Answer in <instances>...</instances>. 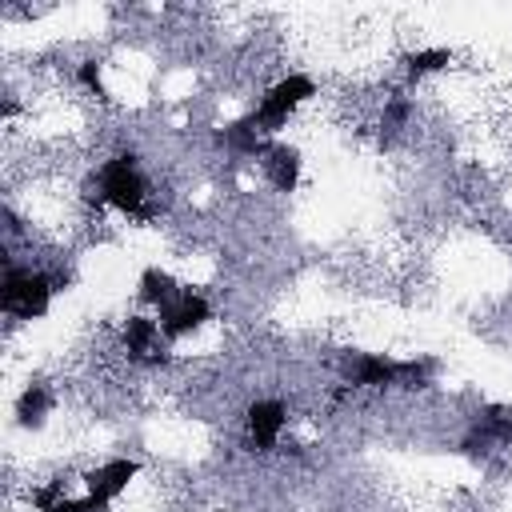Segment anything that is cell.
<instances>
[{"label":"cell","instance_id":"obj_1","mask_svg":"<svg viewBox=\"0 0 512 512\" xmlns=\"http://www.w3.org/2000/svg\"><path fill=\"white\" fill-rule=\"evenodd\" d=\"M432 372H436V360H392L380 352H348L344 356L348 388H384V384L428 388Z\"/></svg>","mask_w":512,"mask_h":512},{"label":"cell","instance_id":"obj_2","mask_svg":"<svg viewBox=\"0 0 512 512\" xmlns=\"http://www.w3.org/2000/svg\"><path fill=\"white\" fill-rule=\"evenodd\" d=\"M88 200L96 204H112L124 216H148L144 200H148V180L140 172L136 152H120L112 156L100 172H96V192H88Z\"/></svg>","mask_w":512,"mask_h":512},{"label":"cell","instance_id":"obj_3","mask_svg":"<svg viewBox=\"0 0 512 512\" xmlns=\"http://www.w3.org/2000/svg\"><path fill=\"white\" fill-rule=\"evenodd\" d=\"M60 280H52L48 272H32V268H8L4 276V292H0V304L8 316H20V320H40L52 304V292Z\"/></svg>","mask_w":512,"mask_h":512},{"label":"cell","instance_id":"obj_4","mask_svg":"<svg viewBox=\"0 0 512 512\" xmlns=\"http://www.w3.org/2000/svg\"><path fill=\"white\" fill-rule=\"evenodd\" d=\"M308 96H316V84L308 80V76H300V72H292V76H284L280 84H272L268 92H264V100H260V108H256V128L260 132H276Z\"/></svg>","mask_w":512,"mask_h":512},{"label":"cell","instance_id":"obj_5","mask_svg":"<svg viewBox=\"0 0 512 512\" xmlns=\"http://www.w3.org/2000/svg\"><path fill=\"white\" fill-rule=\"evenodd\" d=\"M156 312H160V332H164V336H184V332L200 328V324L212 316L208 300H204L200 292H192V288H184L172 304H164V308H156Z\"/></svg>","mask_w":512,"mask_h":512},{"label":"cell","instance_id":"obj_6","mask_svg":"<svg viewBox=\"0 0 512 512\" xmlns=\"http://www.w3.org/2000/svg\"><path fill=\"white\" fill-rule=\"evenodd\" d=\"M492 444H512V408H504V404H488L484 412H480V420H476V428L464 436V452H488Z\"/></svg>","mask_w":512,"mask_h":512},{"label":"cell","instance_id":"obj_7","mask_svg":"<svg viewBox=\"0 0 512 512\" xmlns=\"http://www.w3.org/2000/svg\"><path fill=\"white\" fill-rule=\"evenodd\" d=\"M136 472H140L136 460H108V464H100L96 472L84 476V484H88V500H96L100 508H108V504L132 484Z\"/></svg>","mask_w":512,"mask_h":512},{"label":"cell","instance_id":"obj_8","mask_svg":"<svg viewBox=\"0 0 512 512\" xmlns=\"http://www.w3.org/2000/svg\"><path fill=\"white\" fill-rule=\"evenodd\" d=\"M284 424H288V408L280 400H256L248 408V444L260 448V452H268L280 440Z\"/></svg>","mask_w":512,"mask_h":512},{"label":"cell","instance_id":"obj_9","mask_svg":"<svg viewBox=\"0 0 512 512\" xmlns=\"http://www.w3.org/2000/svg\"><path fill=\"white\" fill-rule=\"evenodd\" d=\"M124 348H128V360H136V364H160L164 360L160 324L148 316H128L124 320Z\"/></svg>","mask_w":512,"mask_h":512},{"label":"cell","instance_id":"obj_10","mask_svg":"<svg viewBox=\"0 0 512 512\" xmlns=\"http://www.w3.org/2000/svg\"><path fill=\"white\" fill-rule=\"evenodd\" d=\"M260 160H264V172H268L272 188H280V192H292V188H296V180H300V152H296V148H288V144H268Z\"/></svg>","mask_w":512,"mask_h":512},{"label":"cell","instance_id":"obj_11","mask_svg":"<svg viewBox=\"0 0 512 512\" xmlns=\"http://www.w3.org/2000/svg\"><path fill=\"white\" fill-rule=\"evenodd\" d=\"M180 292H184V288L176 284V276H172V272H164V268H156V264L140 272V300H148V304L164 308V304H172Z\"/></svg>","mask_w":512,"mask_h":512},{"label":"cell","instance_id":"obj_12","mask_svg":"<svg viewBox=\"0 0 512 512\" xmlns=\"http://www.w3.org/2000/svg\"><path fill=\"white\" fill-rule=\"evenodd\" d=\"M220 144L228 148V152H236V156H264V140H260V128H256V120H236V124H228L224 132H220Z\"/></svg>","mask_w":512,"mask_h":512},{"label":"cell","instance_id":"obj_13","mask_svg":"<svg viewBox=\"0 0 512 512\" xmlns=\"http://www.w3.org/2000/svg\"><path fill=\"white\" fill-rule=\"evenodd\" d=\"M48 408H52V396H48L44 384H28L20 392V400H16V416H20L24 428H40L44 416H48Z\"/></svg>","mask_w":512,"mask_h":512},{"label":"cell","instance_id":"obj_14","mask_svg":"<svg viewBox=\"0 0 512 512\" xmlns=\"http://www.w3.org/2000/svg\"><path fill=\"white\" fill-rule=\"evenodd\" d=\"M448 60H452V52H448V48H424V52H412V56H408V76H412V80H420V76H428V72L444 68Z\"/></svg>","mask_w":512,"mask_h":512},{"label":"cell","instance_id":"obj_15","mask_svg":"<svg viewBox=\"0 0 512 512\" xmlns=\"http://www.w3.org/2000/svg\"><path fill=\"white\" fill-rule=\"evenodd\" d=\"M76 76H80V84H84L96 100H108V88H104V80H100V60H84Z\"/></svg>","mask_w":512,"mask_h":512},{"label":"cell","instance_id":"obj_16","mask_svg":"<svg viewBox=\"0 0 512 512\" xmlns=\"http://www.w3.org/2000/svg\"><path fill=\"white\" fill-rule=\"evenodd\" d=\"M408 112H412V104H408L404 96H392V100L384 104V124H388V128H400V124L408 120Z\"/></svg>","mask_w":512,"mask_h":512},{"label":"cell","instance_id":"obj_17","mask_svg":"<svg viewBox=\"0 0 512 512\" xmlns=\"http://www.w3.org/2000/svg\"><path fill=\"white\" fill-rule=\"evenodd\" d=\"M48 512H104V508H100L96 500H88V496H84V500H68V496H64V500H56Z\"/></svg>","mask_w":512,"mask_h":512}]
</instances>
